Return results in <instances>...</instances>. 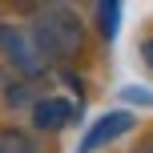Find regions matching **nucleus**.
I'll use <instances>...</instances> for the list:
<instances>
[{"label":"nucleus","mask_w":153,"mask_h":153,"mask_svg":"<svg viewBox=\"0 0 153 153\" xmlns=\"http://www.w3.org/2000/svg\"><path fill=\"white\" fill-rule=\"evenodd\" d=\"M73 117H76V105L69 97H40L36 105H32V129L53 133V129H65Z\"/></svg>","instance_id":"obj_4"},{"label":"nucleus","mask_w":153,"mask_h":153,"mask_svg":"<svg viewBox=\"0 0 153 153\" xmlns=\"http://www.w3.org/2000/svg\"><path fill=\"white\" fill-rule=\"evenodd\" d=\"M0 56H4L8 65L16 69V76H20L24 85L36 81V76H45V56L36 53V45H32L28 28H20V24H8L0 20Z\"/></svg>","instance_id":"obj_2"},{"label":"nucleus","mask_w":153,"mask_h":153,"mask_svg":"<svg viewBox=\"0 0 153 153\" xmlns=\"http://www.w3.org/2000/svg\"><path fill=\"white\" fill-rule=\"evenodd\" d=\"M125 101H133V105H153V93L149 89H137V85H129V89H121Z\"/></svg>","instance_id":"obj_7"},{"label":"nucleus","mask_w":153,"mask_h":153,"mask_svg":"<svg viewBox=\"0 0 153 153\" xmlns=\"http://www.w3.org/2000/svg\"><path fill=\"white\" fill-rule=\"evenodd\" d=\"M141 61L153 69V40H145V45H141Z\"/></svg>","instance_id":"obj_8"},{"label":"nucleus","mask_w":153,"mask_h":153,"mask_svg":"<svg viewBox=\"0 0 153 153\" xmlns=\"http://www.w3.org/2000/svg\"><path fill=\"white\" fill-rule=\"evenodd\" d=\"M117 28H121V4L117 0H101L97 4V32H101V40H117Z\"/></svg>","instance_id":"obj_5"},{"label":"nucleus","mask_w":153,"mask_h":153,"mask_svg":"<svg viewBox=\"0 0 153 153\" xmlns=\"http://www.w3.org/2000/svg\"><path fill=\"white\" fill-rule=\"evenodd\" d=\"M133 153H153V145H141V149H133Z\"/></svg>","instance_id":"obj_9"},{"label":"nucleus","mask_w":153,"mask_h":153,"mask_svg":"<svg viewBox=\"0 0 153 153\" xmlns=\"http://www.w3.org/2000/svg\"><path fill=\"white\" fill-rule=\"evenodd\" d=\"M0 153H36V141L24 129H0Z\"/></svg>","instance_id":"obj_6"},{"label":"nucleus","mask_w":153,"mask_h":153,"mask_svg":"<svg viewBox=\"0 0 153 153\" xmlns=\"http://www.w3.org/2000/svg\"><path fill=\"white\" fill-rule=\"evenodd\" d=\"M129 129H133V113H125V109H113V113L97 117V121L85 129V137L76 141V153H97V149L113 145L117 137H125Z\"/></svg>","instance_id":"obj_3"},{"label":"nucleus","mask_w":153,"mask_h":153,"mask_svg":"<svg viewBox=\"0 0 153 153\" xmlns=\"http://www.w3.org/2000/svg\"><path fill=\"white\" fill-rule=\"evenodd\" d=\"M28 36L36 45V53L45 56V65L76 61L85 48V24L69 4H40L28 20Z\"/></svg>","instance_id":"obj_1"}]
</instances>
